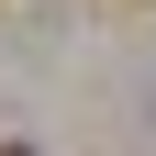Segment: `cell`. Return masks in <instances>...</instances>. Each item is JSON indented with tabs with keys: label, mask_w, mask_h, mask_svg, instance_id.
<instances>
[{
	"label": "cell",
	"mask_w": 156,
	"mask_h": 156,
	"mask_svg": "<svg viewBox=\"0 0 156 156\" xmlns=\"http://www.w3.org/2000/svg\"><path fill=\"white\" fill-rule=\"evenodd\" d=\"M0 156H23V145H0Z\"/></svg>",
	"instance_id": "obj_1"
}]
</instances>
